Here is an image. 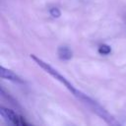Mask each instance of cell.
<instances>
[{"label":"cell","mask_w":126,"mask_h":126,"mask_svg":"<svg viewBox=\"0 0 126 126\" xmlns=\"http://www.w3.org/2000/svg\"><path fill=\"white\" fill-rule=\"evenodd\" d=\"M57 54H58V57L61 59V60H70L73 56V52L72 50L68 47V46H59L58 49H57Z\"/></svg>","instance_id":"cell-4"},{"label":"cell","mask_w":126,"mask_h":126,"mask_svg":"<svg viewBox=\"0 0 126 126\" xmlns=\"http://www.w3.org/2000/svg\"><path fill=\"white\" fill-rule=\"evenodd\" d=\"M111 52V47L107 44H100L98 46V53L101 55H107Z\"/></svg>","instance_id":"cell-5"},{"label":"cell","mask_w":126,"mask_h":126,"mask_svg":"<svg viewBox=\"0 0 126 126\" xmlns=\"http://www.w3.org/2000/svg\"><path fill=\"white\" fill-rule=\"evenodd\" d=\"M31 58L40 67V68H42L46 73H48L49 75H51L53 78H55L57 81H59L61 84H63L77 98H79L81 101H83L84 103H86L89 107H91L92 109H93V111L94 112H95L97 115H99L102 119H104L107 123H109V124H117V122L115 121V119L113 118V116L112 115H110L101 105H99L95 100H94L93 98H91L89 95H87L86 94H84V93H82L81 91H79V90H77L63 75H61L56 69H54L51 65H49L47 62H45V61H43L42 59H40L39 57H37L36 55H34V54H31Z\"/></svg>","instance_id":"cell-1"},{"label":"cell","mask_w":126,"mask_h":126,"mask_svg":"<svg viewBox=\"0 0 126 126\" xmlns=\"http://www.w3.org/2000/svg\"><path fill=\"white\" fill-rule=\"evenodd\" d=\"M49 13H50V15H51L53 18H59V17L61 16L60 10H59L58 8H56V7L50 8V9H49Z\"/></svg>","instance_id":"cell-6"},{"label":"cell","mask_w":126,"mask_h":126,"mask_svg":"<svg viewBox=\"0 0 126 126\" xmlns=\"http://www.w3.org/2000/svg\"><path fill=\"white\" fill-rule=\"evenodd\" d=\"M0 76L2 79H5V80H9V81H12L14 83H20V84H23V80L12 70L10 69H6L5 67L1 66L0 68Z\"/></svg>","instance_id":"cell-3"},{"label":"cell","mask_w":126,"mask_h":126,"mask_svg":"<svg viewBox=\"0 0 126 126\" xmlns=\"http://www.w3.org/2000/svg\"><path fill=\"white\" fill-rule=\"evenodd\" d=\"M0 114L2 116V118L14 125H28V122L25 121V119L20 116L19 114H17L14 110L9 109V108H5L3 106L0 107Z\"/></svg>","instance_id":"cell-2"}]
</instances>
